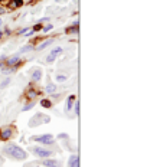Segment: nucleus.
Listing matches in <instances>:
<instances>
[{
    "instance_id": "nucleus-1",
    "label": "nucleus",
    "mask_w": 150,
    "mask_h": 167,
    "mask_svg": "<svg viewBox=\"0 0 150 167\" xmlns=\"http://www.w3.org/2000/svg\"><path fill=\"white\" fill-rule=\"evenodd\" d=\"M3 151H5V154L7 157H10L13 160H26V157H28V153L22 147H19L16 144H7V146H5Z\"/></svg>"
},
{
    "instance_id": "nucleus-2",
    "label": "nucleus",
    "mask_w": 150,
    "mask_h": 167,
    "mask_svg": "<svg viewBox=\"0 0 150 167\" xmlns=\"http://www.w3.org/2000/svg\"><path fill=\"white\" fill-rule=\"evenodd\" d=\"M51 121V118L45 114H36L33 118L29 120V127H38L40 124H48Z\"/></svg>"
},
{
    "instance_id": "nucleus-3",
    "label": "nucleus",
    "mask_w": 150,
    "mask_h": 167,
    "mask_svg": "<svg viewBox=\"0 0 150 167\" xmlns=\"http://www.w3.org/2000/svg\"><path fill=\"white\" fill-rule=\"evenodd\" d=\"M30 151L32 154H35L36 157H40V158H49L54 156V151L52 150H48V149H44V147H30Z\"/></svg>"
},
{
    "instance_id": "nucleus-4",
    "label": "nucleus",
    "mask_w": 150,
    "mask_h": 167,
    "mask_svg": "<svg viewBox=\"0 0 150 167\" xmlns=\"http://www.w3.org/2000/svg\"><path fill=\"white\" fill-rule=\"evenodd\" d=\"M33 141H38L40 146H51L54 144V135L51 134H42V135H33Z\"/></svg>"
},
{
    "instance_id": "nucleus-5",
    "label": "nucleus",
    "mask_w": 150,
    "mask_h": 167,
    "mask_svg": "<svg viewBox=\"0 0 150 167\" xmlns=\"http://www.w3.org/2000/svg\"><path fill=\"white\" fill-rule=\"evenodd\" d=\"M12 135H13V130H12V127H2L0 128V140L2 141H7V140H10L12 138Z\"/></svg>"
},
{
    "instance_id": "nucleus-6",
    "label": "nucleus",
    "mask_w": 150,
    "mask_h": 167,
    "mask_svg": "<svg viewBox=\"0 0 150 167\" xmlns=\"http://www.w3.org/2000/svg\"><path fill=\"white\" fill-rule=\"evenodd\" d=\"M62 51H63L62 48H55V49H52V51H51V53H49V55H48V58H46V62H48V63L54 62V61H55V59L62 53Z\"/></svg>"
},
{
    "instance_id": "nucleus-7",
    "label": "nucleus",
    "mask_w": 150,
    "mask_h": 167,
    "mask_svg": "<svg viewBox=\"0 0 150 167\" xmlns=\"http://www.w3.org/2000/svg\"><path fill=\"white\" fill-rule=\"evenodd\" d=\"M42 164L45 167H61V161L55 160V158H42Z\"/></svg>"
},
{
    "instance_id": "nucleus-8",
    "label": "nucleus",
    "mask_w": 150,
    "mask_h": 167,
    "mask_svg": "<svg viewBox=\"0 0 150 167\" xmlns=\"http://www.w3.org/2000/svg\"><path fill=\"white\" fill-rule=\"evenodd\" d=\"M68 167H79V158L77 154H72L68 160Z\"/></svg>"
},
{
    "instance_id": "nucleus-9",
    "label": "nucleus",
    "mask_w": 150,
    "mask_h": 167,
    "mask_svg": "<svg viewBox=\"0 0 150 167\" xmlns=\"http://www.w3.org/2000/svg\"><path fill=\"white\" fill-rule=\"evenodd\" d=\"M42 79V71L40 69H35L33 72H32V81L33 82H38Z\"/></svg>"
},
{
    "instance_id": "nucleus-10",
    "label": "nucleus",
    "mask_w": 150,
    "mask_h": 167,
    "mask_svg": "<svg viewBox=\"0 0 150 167\" xmlns=\"http://www.w3.org/2000/svg\"><path fill=\"white\" fill-rule=\"evenodd\" d=\"M74 102H75V95H69L67 100V111H71L74 108Z\"/></svg>"
},
{
    "instance_id": "nucleus-11",
    "label": "nucleus",
    "mask_w": 150,
    "mask_h": 167,
    "mask_svg": "<svg viewBox=\"0 0 150 167\" xmlns=\"http://www.w3.org/2000/svg\"><path fill=\"white\" fill-rule=\"evenodd\" d=\"M20 6H23V0H10L9 2L10 9H16V7H20Z\"/></svg>"
},
{
    "instance_id": "nucleus-12",
    "label": "nucleus",
    "mask_w": 150,
    "mask_h": 167,
    "mask_svg": "<svg viewBox=\"0 0 150 167\" xmlns=\"http://www.w3.org/2000/svg\"><path fill=\"white\" fill-rule=\"evenodd\" d=\"M17 62H19V56H17V55H15V56H12V58L7 61V65H10V66H15Z\"/></svg>"
},
{
    "instance_id": "nucleus-13",
    "label": "nucleus",
    "mask_w": 150,
    "mask_h": 167,
    "mask_svg": "<svg viewBox=\"0 0 150 167\" xmlns=\"http://www.w3.org/2000/svg\"><path fill=\"white\" fill-rule=\"evenodd\" d=\"M52 42H54V40H52V39H49V40H46V42H44V43H40V45L38 46V51H42V49H45V48H46V46H49V45H51Z\"/></svg>"
},
{
    "instance_id": "nucleus-14",
    "label": "nucleus",
    "mask_w": 150,
    "mask_h": 167,
    "mask_svg": "<svg viewBox=\"0 0 150 167\" xmlns=\"http://www.w3.org/2000/svg\"><path fill=\"white\" fill-rule=\"evenodd\" d=\"M40 105L45 107V108H51L52 107V102L49 100H40Z\"/></svg>"
},
{
    "instance_id": "nucleus-15",
    "label": "nucleus",
    "mask_w": 150,
    "mask_h": 167,
    "mask_svg": "<svg viewBox=\"0 0 150 167\" xmlns=\"http://www.w3.org/2000/svg\"><path fill=\"white\" fill-rule=\"evenodd\" d=\"M56 91V85L55 84H49L48 86H46V92L48 94H52V92H55Z\"/></svg>"
},
{
    "instance_id": "nucleus-16",
    "label": "nucleus",
    "mask_w": 150,
    "mask_h": 167,
    "mask_svg": "<svg viewBox=\"0 0 150 167\" xmlns=\"http://www.w3.org/2000/svg\"><path fill=\"white\" fill-rule=\"evenodd\" d=\"M36 95H38V92H36V91H33V89H29V92H28V97H29L30 100H33V98L36 97Z\"/></svg>"
},
{
    "instance_id": "nucleus-17",
    "label": "nucleus",
    "mask_w": 150,
    "mask_h": 167,
    "mask_svg": "<svg viewBox=\"0 0 150 167\" xmlns=\"http://www.w3.org/2000/svg\"><path fill=\"white\" fill-rule=\"evenodd\" d=\"M9 82H10V79H9V78H6V79H5V81L2 82V84H0V89H3V88H6V86L9 85Z\"/></svg>"
},
{
    "instance_id": "nucleus-18",
    "label": "nucleus",
    "mask_w": 150,
    "mask_h": 167,
    "mask_svg": "<svg viewBox=\"0 0 150 167\" xmlns=\"http://www.w3.org/2000/svg\"><path fill=\"white\" fill-rule=\"evenodd\" d=\"M33 105H35V102H30V104H28V105H25V107L22 108V111H28V110H30V108H33Z\"/></svg>"
},
{
    "instance_id": "nucleus-19",
    "label": "nucleus",
    "mask_w": 150,
    "mask_h": 167,
    "mask_svg": "<svg viewBox=\"0 0 150 167\" xmlns=\"http://www.w3.org/2000/svg\"><path fill=\"white\" fill-rule=\"evenodd\" d=\"M56 81L58 82H63V81H67V77L65 75H58L56 77Z\"/></svg>"
},
{
    "instance_id": "nucleus-20",
    "label": "nucleus",
    "mask_w": 150,
    "mask_h": 167,
    "mask_svg": "<svg viewBox=\"0 0 150 167\" xmlns=\"http://www.w3.org/2000/svg\"><path fill=\"white\" fill-rule=\"evenodd\" d=\"M75 115H79V102H75Z\"/></svg>"
},
{
    "instance_id": "nucleus-21",
    "label": "nucleus",
    "mask_w": 150,
    "mask_h": 167,
    "mask_svg": "<svg viewBox=\"0 0 150 167\" xmlns=\"http://www.w3.org/2000/svg\"><path fill=\"white\" fill-rule=\"evenodd\" d=\"M52 28H54V26H52V25H46V26H45V28H44V32H45V33H46V32H49V30H51V29H52Z\"/></svg>"
},
{
    "instance_id": "nucleus-22",
    "label": "nucleus",
    "mask_w": 150,
    "mask_h": 167,
    "mask_svg": "<svg viewBox=\"0 0 150 167\" xmlns=\"http://www.w3.org/2000/svg\"><path fill=\"white\" fill-rule=\"evenodd\" d=\"M33 29H35V30H39V29H42V23H36Z\"/></svg>"
},
{
    "instance_id": "nucleus-23",
    "label": "nucleus",
    "mask_w": 150,
    "mask_h": 167,
    "mask_svg": "<svg viewBox=\"0 0 150 167\" xmlns=\"http://www.w3.org/2000/svg\"><path fill=\"white\" fill-rule=\"evenodd\" d=\"M58 137H59V138H68V135H67V134H59Z\"/></svg>"
},
{
    "instance_id": "nucleus-24",
    "label": "nucleus",
    "mask_w": 150,
    "mask_h": 167,
    "mask_svg": "<svg viewBox=\"0 0 150 167\" xmlns=\"http://www.w3.org/2000/svg\"><path fill=\"white\" fill-rule=\"evenodd\" d=\"M2 161H3V157H2V156H0V163H2Z\"/></svg>"
},
{
    "instance_id": "nucleus-25",
    "label": "nucleus",
    "mask_w": 150,
    "mask_h": 167,
    "mask_svg": "<svg viewBox=\"0 0 150 167\" xmlns=\"http://www.w3.org/2000/svg\"><path fill=\"white\" fill-rule=\"evenodd\" d=\"M2 35H3V33H2V32H0V39H2Z\"/></svg>"
},
{
    "instance_id": "nucleus-26",
    "label": "nucleus",
    "mask_w": 150,
    "mask_h": 167,
    "mask_svg": "<svg viewBox=\"0 0 150 167\" xmlns=\"http://www.w3.org/2000/svg\"><path fill=\"white\" fill-rule=\"evenodd\" d=\"M58 2H59V0H58Z\"/></svg>"
}]
</instances>
